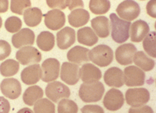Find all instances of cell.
Instances as JSON below:
<instances>
[{"instance_id":"obj_34","label":"cell","mask_w":156,"mask_h":113,"mask_svg":"<svg viewBox=\"0 0 156 113\" xmlns=\"http://www.w3.org/2000/svg\"><path fill=\"white\" fill-rule=\"evenodd\" d=\"M22 26V20L16 16H11L5 20V28L10 33H17L21 30Z\"/></svg>"},{"instance_id":"obj_32","label":"cell","mask_w":156,"mask_h":113,"mask_svg":"<svg viewBox=\"0 0 156 113\" xmlns=\"http://www.w3.org/2000/svg\"><path fill=\"white\" fill-rule=\"evenodd\" d=\"M34 113H55V105L48 99H41L34 105Z\"/></svg>"},{"instance_id":"obj_29","label":"cell","mask_w":156,"mask_h":113,"mask_svg":"<svg viewBox=\"0 0 156 113\" xmlns=\"http://www.w3.org/2000/svg\"><path fill=\"white\" fill-rule=\"evenodd\" d=\"M19 70V63L12 59H9L0 64V73L5 77L16 75Z\"/></svg>"},{"instance_id":"obj_31","label":"cell","mask_w":156,"mask_h":113,"mask_svg":"<svg viewBox=\"0 0 156 113\" xmlns=\"http://www.w3.org/2000/svg\"><path fill=\"white\" fill-rule=\"evenodd\" d=\"M145 52L151 58L156 57V32L151 31L145 37L142 44Z\"/></svg>"},{"instance_id":"obj_30","label":"cell","mask_w":156,"mask_h":113,"mask_svg":"<svg viewBox=\"0 0 156 113\" xmlns=\"http://www.w3.org/2000/svg\"><path fill=\"white\" fill-rule=\"evenodd\" d=\"M111 4L108 0H91L90 1V9L96 15H103L108 12Z\"/></svg>"},{"instance_id":"obj_12","label":"cell","mask_w":156,"mask_h":113,"mask_svg":"<svg viewBox=\"0 0 156 113\" xmlns=\"http://www.w3.org/2000/svg\"><path fill=\"white\" fill-rule=\"evenodd\" d=\"M61 79L68 85H75L80 79L79 66L73 63L64 62L61 65Z\"/></svg>"},{"instance_id":"obj_45","label":"cell","mask_w":156,"mask_h":113,"mask_svg":"<svg viewBox=\"0 0 156 113\" xmlns=\"http://www.w3.org/2000/svg\"><path fill=\"white\" fill-rule=\"evenodd\" d=\"M2 18L0 17V28H2Z\"/></svg>"},{"instance_id":"obj_18","label":"cell","mask_w":156,"mask_h":113,"mask_svg":"<svg viewBox=\"0 0 156 113\" xmlns=\"http://www.w3.org/2000/svg\"><path fill=\"white\" fill-rule=\"evenodd\" d=\"M104 82L111 87L120 88L124 85L123 72L119 67H110L104 73Z\"/></svg>"},{"instance_id":"obj_9","label":"cell","mask_w":156,"mask_h":113,"mask_svg":"<svg viewBox=\"0 0 156 113\" xmlns=\"http://www.w3.org/2000/svg\"><path fill=\"white\" fill-rule=\"evenodd\" d=\"M60 73V63L55 58L45 60L41 64V80L51 83L56 80Z\"/></svg>"},{"instance_id":"obj_14","label":"cell","mask_w":156,"mask_h":113,"mask_svg":"<svg viewBox=\"0 0 156 113\" xmlns=\"http://www.w3.org/2000/svg\"><path fill=\"white\" fill-rule=\"evenodd\" d=\"M44 16L46 27L53 31L60 29L65 24V14L61 10H50L44 14Z\"/></svg>"},{"instance_id":"obj_25","label":"cell","mask_w":156,"mask_h":113,"mask_svg":"<svg viewBox=\"0 0 156 113\" xmlns=\"http://www.w3.org/2000/svg\"><path fill=\"white\" fill-rule=\"evenodd\" d=\"M44 96L43 90L38 86H32L26 89L23 94V101L26 105H34L37 101L41 99Z\"/></svg>"},{"instance_id":"obj_16","label":"cell","mask_w":156,"mask_h":113,"mask_svg":"<svg viewBox=\"0 0 156 113\" xmlns=\"http://www.w3.org/2000/svg\"><path fill=\"white\" fill-rule=\"evenodd\" d=\"M101 77V70L92 64H83L80 69V78L84 83L98 82Z\"/></svg>"},{"instance_id":"obj_21","label":"cell","mask_w":156,"mask_h":113,"mask_svg":"<svg viewBox=\"0 0 156 113\" xmlns=\"http://www.w3.org/2000/svg\"><path fill=\"white\" fill-rule=\"evenodd\" d=\"M90 50L80 46H75L67 52V58L70 62L75 64L87 63L89 60Z\"/></svg>"},{"instance_id":"obj_37","label":"cell","mask_w":156,"mask_h":113,"mask_svg":"<svg viewBox=\"0 0 156 113\" xmlns=\"http://www.w3.org/2000/svg\"><path fill=\"white\" fill-rule=\"evenodd\" d=\"M82 113H105L101 106L97 105H87L81 108Z\"/></svg>"},{"instance_id":"obj_17","label":"cell","mask_w":156,"mask_h":113,"mask_svg":"<svg viewBox=\"0 0 156 113\" xmlns=\"http://www.w3.org/2000/svg\"><path fill=\"white\" fill-rule=\"evenodd\" d=\"M76 33L73 28L65 27L57 33V45L61 50H66L75 43Z\"/></svg>"},{"instance_id":"obj_35","label":"cell","mask_w":156,"mask_h":113,"mask_svg":"<svg viewBox=\"0 0 156 113\" xmlns=\"http://www.w3.org/2000/svg\"><path fill=\"white\" fill-rule=\"evenodd\" d=\"M31 5V2L29 0H12L11 1V11L16 14L23 15L24 11Z\"/></svg>"},{"instance_id":"obj_33","label":"cell","mask_w":156,"mask_h":113,"mask_svg":"<svg viewBox=\"0 0 156 113\" xmlns=\"http://www.w3.org/2000/svg\"><path fill=\"white\" fill-rule=\"evenodd\" d=\"M78 106L76 102L68 99H63L58 102V113H77Z\"/></svg>"},{"instance_id":"obj_4","label":"cell","mask_w":156,"mask_h":113,"mask_svg":"<svg viewBox=\"0 0 156 113\" xmlns=\"http://www.w3.org/2000/svg\"><path fill=\"white\" fill-rule=\"evenodd\" d=\"M45 94L50 100L58 102L63 99H68L70 96V89L59 81L49 83L45 89Z\"/></svg>"},{"instance_id":"obj_42","label":"cell","mask_w":156,"mask_h":113,"mask_svg":"<svg viewBox=\"0 0 156 113\" xmlns=\"http://www.w3.org/2000/svg\"><path fill=\"white\" fill-rule=\"evenodd\" d=\"M84 5H83V1H70L68 0V2H67V7L69 8V9L72 10L75 9V8L78 7V9H83Z\"/></svg>"},{"instance_id":"obj_10","label":"cell","mask_w":156,"mask_h":113,"mask_svg":"<svg viewBox=\"0 0 156 113\" xmlns=\"http://www.w3.org/2000/svg\"><path fill=\"white\" fill-rule=\"evenodd\" d=\"M137 52V48L133 44H124L115 50V60L121 65H129L133 64V58Z\"/></svg>"},{"instance_id":"obj_41","label":"cell","mask_w":156,"mask_h":113,"mask_svg":"<svg viewBox=\"0 0 156 113\" xmlns=\"http://www.w3.org/2000/svg\"><path fill=\"white\" fill-rule=\"evenodd\" d=\"M155 6H156L155 1H150V2H148V5H147L146 6L147 12H148V14L152 18L156 17Z\"/></svg>"},{"instance_id":"obj_27","label":"cell","mask_w":156,"mask_h":113,"mask_svg":"<svg viewBox=\"0 0 156 113\" xmlns=\"http://www.w3.org/2000/svg\"><path fill=\"white\" fill-rule=\"evenodd\" d=\"M24 21L25 23L29 27H36L41 23L42 19V12L40 9L28 8L24 13Z\"/></svg>"},{"instance_id":"obj_28","label":"cell","mask_w":156,"mask_h":113,"mask_svg":"<svg viewBox=\"0 0 156 113\" xmlns=\"http://www.w3.org/2000/svg\"><path fill=\"white\" fill-rule=\"evenodd\" d=\"M55 35L49 31L41 32L37 37V45L41 51H49L55 47Z\"/></svg>"},{"instance_id":"obj_2","label":"cell","mask_w":156,"mask_h":113,"mask_svg":"<svg viewBox=\"0 0 156 113\" xmlns=\"http://www.w3.org/2000/svg\"><path fill=\"white\" fill-rule=\"evenodd\" d=\"M104 92V86L101 82L83 83L79 90V96L84 102H97L102 99Z\"/></svg>"},{"instance_id":"obj_44","label":"cell","mask_w":156,"mask_h":113,"mask_svg":"<svg viewBox=\"0 0 156 113\" xmlns=\"http://www.w3.org/2000/svg\"><path fill=\"white\" fill-rule=\"evenodd\" d=\"M17 113H34L32 110L29 108H23L19 110Z\"/></svg>"},{"instance_id":"obj_20","label":"cell","mask_w":156,"mask_h":113,"mask_svg":"<svg viewBox=\"0 0 156 113\" xmlns=\"http://www.w3.org/2000/svg\"><path fill=\"white\" fill-rule=\"evenodd\" d=\"M130 34L133 42H140L149 33V25L143 20H137L131 25Z\"/></svg>"},{"instance_id":"obj_11","label":"cell","mask_w":156,"mask_h":113,"mask_svg":"<svg viewBox=\"0 0 156 113\" xmlns=\"http://www.w3.org/2000/svg\"><path fill=\"white\" fill-rule=\"evenodd\" d=\"M103 105L109 111H117L124 105V96L122 92L116 89H111L103 99Z\"/></svg>"},{"instance_id":"obj_43","label":"cell","mask_w":156,"mask_h":113,"mask_svg":"<svg viewBox=\"0 0 156 113\" xmlns=\"http://www.w3.org/2000/svg\"><path fill=\"white\" fill-rule=\"evenodd\" d=\"M9 1L8 0H0V13H4L8 11Z\"/></svg>"},{"instance_id":"obj_5","label":"cell","mask_w":156,"mask_h":113,"mask_svg":"<svg viewBox=\"0 0 156 113\" xmlns=\"http://www.w3.org/2000/svg\"><path fill=\"white\" fill-rule=\"evenodd\" d=\"M150 99V93L145 88L129 89L126 93V101L132 107H140Z\"/></svg>"},{"instance_id":"obj_19","label":"cell","mask_w":156,"mask_h":113,"mask_svg":"<svg viewBox=\"0 0 156 113\" xmlns=\"http://www.w3.org/2000/svg\"><path fill=\"white\" fill-rule=\"evenodd\" d=\"M41 78V68L38 64H33L23 69L21 73V79L26 85H33Z\"/></svg>"},{"instance_id":"obj_22","label":"cell","mask_w":156,"mask_h":113,"mask_svg":"<svg viewBox=\"0 0 156 113\" xmlns=\"http://www.w3.org/2000/svg\"><path fill=\"white\" fill-rule=\"evenodd\" d=\"M91 26L98 37L105 38L110 33V23L105 16H98L91 20Z\"/></svg>"},{"instance_id":"obj_38","label":"cell","mask_w":156,"mask_h":113,"mask_svg":"<svg viewBox=\"0 0 156 113\" xmlns=\"http://www.w3.org/2000/svg\"><path fill=\"white\" fill-rule=\"evenodd\" d=\"M67 1H51V0H48L47 4L50 8L55 9H64L67 7Z\"/></svg>"},{"instance_id":"obj_40","label":"cell","mask_w":156,"mask_h":113,"mask_svg":"<svg viewBox=\"0 0 156 113\" xmlns=\"http://www.w3.org/2000/svg\"><path fill=\"white\" fill-rule=\"evenodd\" d=\"M9 102L5 98L0 96V113H9Z\"/></svg>"},{"instance_id":"obj_23","label":"cell","mask_w":156,"mask_h":113,"mask_svg":"<svg viewBox=\"0 0 156 113\" xmlns=\"http://www.w3.org/2000/svg\"><path fill=\"white\" fill-rule=\"evenodd\" d=\"M90 20V13L83 9H75L68 16V22L71 26L80 28Z\"/></svg>"},{"instance_id":"obj_36","label":"cell","mask_w":156,"mask_h":113,"mask_svg":"<svg viewBox=\"0 0 156 113\" xmlns=\"http://www.w3.org/2000/svg\"><path fill=\"white\" fill-rule=\"evenodd\" d=\"M11 46L6 41L0 40V61L8 58L11 54Z\"/></svg>"},{"instance_id":"obj_7","label":"cell","mask_w":156,"mask_h":113,"mask_svg":"<svg viewBox=\"0 0 156 113\" xmlns=\"http://www.w3.org/2000/svg\"><path fill=\"white\" fill-rule=\"evenodd\" d=\"M140 6L135 1L126 0L121 2L116 9L118 16L123 20L131 22L136 19L140 14Z\"/></svg>"},{"instance_id":"obj_1","label":"cell","mask_w":156,"mask_h":113,"mask_svg":"<svg viewBox=\"0 0 156 113\" xmlns=\"http://www.w3.org/2000/svg\"><path fill=\"white\" fill-rule=\"evenodd\" d=\"M112 28V38L118 44H122L129 37L131 22L119 19L116 14L112 13L109 16Z\"/></svg>"},{"instance_id":"obj_15","label":"cell","mask_w":156,"mask_h":113,"mask_svg":"<svg viewBox=\"0 0 156 113\" xmlns=\"http://www.w3.org/2000/svg\"><path fill=\"white\" fill-rule=\"evenodd\" d=\"M34 33L30 28H22L19 32L13 34L12 42L16 48H20L28 45H33L34 43Z\"/></svg>"},{"instance_id":"obj_6","label":"cell","mask_w":156,"mask_h":113,"mask_svg":"<svg viewBox=\"0 0 156 113\" xmlns=\"http://www.w3.org/2000/svg\"><path fill=\"white\" fill-rule=\"evenodd\" d=\"M16 59L22 65L37 64L41 61V54L37 48L26 46L16 52Z\"/></svg>"},{"instance_id":"obj_3","label":"cell","mask_w":156,"mask_h":113,"mask_svg":"<svg viewBox=\"0 0 156 113\" xmlns=\"http://www.w3.org/2000/svg\"><path fill=\"white\" fill-rule=\"evenodd\" d=\"M89 60L99 67L109 66L113 60V51L112 48L106 44H100L90 50Z\"/></svg>"},{"instance_id":"obj_13","label":"cell","mask_w":156,"mask_h":113,"mask_svg":"<svg viewBox=\"0 0 156 113\" xmlns=\"http://www.w3.org/2000/svg\"><path fill=\"white\" fill-rule=\"evenodd\" d=\"M2 94L10 99H16L22 93V86L19 81L15 78H7L3 79L0 84Z\"/></svg>"},{"instance_id":"obj_8","label":"cell","mask_w":156,"mask_h":113,"mask_svg":"<svg viewBox=\"0 0 156 113\" xmlns=\"http://www.w3.org/2000/svg\"><path fill=\"white\" fill-rule=\"evenodd\" d=\"M123 77L127 87H141L145 83V73L136 66H129L124 70Z\"/></svg>"},{"instance_id":"obj_26","label":"cell","mask_w":156,"mask_h":113,"mask_svg":"<svg viewBox=\"0 0 156 113\" xmlns=\"http://www.w3.org/2000/svg\"><path fill=\"white\" fill-rule=\"evenodd\" d=\"M133 62L137 66V67L144 71H150L153 70L155 65L153 59L148 58L143 51H138L136 53L133 58Z\"/></svg>"},{"instance_id":"obj_39","label":"cell","mask_w":156,"mask_h":113,"mask_svg":"<svg viewBox=\"0 0 156 113\" xmlns=\"http://www.w3.org/2000/svg\"><path fill=\"white\" fill-rule=\"evenodd\" d=\"M129 113H154V111L148 105H143L140 107H133L129 110Z\"/></svg>"},{"instance_id":"obj_24","label":"cell","mask_w":156,"mask_h":113,"mask_svg":"<svg viewBox=\"0 0 156 113\" xmlns=\"http://www.w3.org/2000/svg\"><path fill=\"white\" fill-rule=\"evenodd\" d=\"M77 41L80 44L91 47L98 42V36L90 27H84L77 31Z\"/></svg>"}]
</instances>
